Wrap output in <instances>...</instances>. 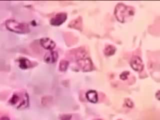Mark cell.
<instances>
[{
	"label": "cell",
	"instance_id": "obj_1",
	"mask_svg": "<svg viewBox=\"0 0 160 120\" xmlns=\"http://www.w3.org/2000/svg\"><path fill=\"white\" fill-rule=\"evenodd\" d=\"M135 9L122 3H118L114 9V16L120 22H125L129 18L133 16Z\"/></svg>",
	"mask_w": 160,
	"mask_h": 120
},
{
	"label": "cell",
	"instance_id": "obj_2",
	"mask_svg": "<svg viewBox=\"0 0 160 120\" xmlns=\"http://www.w3.org/2000/svg\"><path fill=\"white\" fill-rule=\"evenodd\" d=\"M5 24L8 30L18 34H26L30 32L29 26L26 23L19 22L14 19H9L6 21Z\"/></svg>",
	"mask_w": 160,
	"mask_h": 120
},
{
	"label": "cell",
	"instance_id": "obj_3",
	"mask_svg": "<svg viewBox=\"0 0 160 120\" xmlns=\"http://www.w3.org/2000/svg\"><path fill=\"white\" fill-rule=\"evenodd\" d=\"M9 102L12 105H16L18 109L26 108L29 105V97L27 93H24L22 97L21 98L18 94H14L9 101Z\"/></svg>",
	"mask_w": 160,
	"mask_h": 120
},
{
	"label": "cell",
	"instance_id": "obj_4",
	"mask_svg": "<svg viewBox=\"0 0 160 120\" xmlns=\"http://www.w3.org/2000/svg\"><path fill=\"white\" fill-rule=\"evenodd\" d=\"M77 64L79 67L85 72L90 71L92 69L93 65L91 60L88 58H82L77 60Z\"/></svg>",
	"mask_w": 160,
	"mask_h": 120
},
{
	"label": "cell",
	"instance_id": "obj_5",
	"mask_svg": "<svg viewBox=\"0 0 160 120\" xmlns=\"http://www.w3.org/2000/svg\"><path fill=\"white\" fill-rule=\"evenodd\" d=\"M67 19V13L59 12L50 20V24L53 26H59L63 24Z\"/></svg>",
	"mask_w": 160,
	"mask_h": 120
},
{
	"label": "cell",
	"instance_id": "obj_6",
	"mask_svg": "<svg viewBox=\"0 0 160 120\" xmlns=\"http://www.w3.org/2000/svg\"><path fill=\"white\" fill-rule=\"evenodd\" d=\"M131 67L136 71L140 72L143 69L144 65L141 59L137 56H133L130 61Z\"/></svg>",
	"mask_w": 160,
	"mask_h": 120
},
{
	"label": "cell",
	"instance_id": "obj_7",
	"mask_svg": "<svg viewBox=\"0 0 160 120\" xmlns=\"http://www.w3.org/2000/svg\"><path fill=\"white\" fill-rule=\"evenodd\" d=\"M41 46L46 49L52 51L56 47V43L51 39L48 38H42L39 41Z\"/></svg>",
	"mask_w": 160,
	"mask_h": 120
},
{
	"label": "cell",
	"instance_id": "obj_8",
	"mask_svg": "<svg viewBox=\"0 0 160 120\" xmlns=\"http://www.w3.org/2000/svg\"><path fill=\"white\" fill-rule=\"evenodd\" d=\"M58 58V54L56 51H51L47 52L44 56V61L46 63L52 64L57 61Z\"/></svg>",
	"mask_w": 160,
	"mask_h": 120
},
{
	"label": "cell",
	"instance_id": "obj_9",
	"mask_svg": "<svg viewBox=\"0 0 160 120\" xmlns=\"http://www.w3.org/2000/svg\"><path fill=\"white\" fill-rule=\"evenodd\" d=\"M86 97L87 99L92 103H96L98 102V93L94 90H89L86 94Z\"/></svg>",
	"mask_w": 160,
	"mask_h": 120
},
{
	"label": "cell",
	"instance_id": "obj_10",
	"mask_svg": "<svg viewBox=\"0 0 160 120\" xmlns=\"http://www.w3.org/2000/svg\"><path fill=\"white\" fill-rule=\"evenodd\" d=\"M69 27L75 28L76 29L81 30L82 29V19L81 17H78L76 19H74L69 23Z\"/></svg>",
	"mask_w": 160,
	"mask_h": 120
},
{
	"label": "cell",
	"instance_id": "obj_11",
	"mask_svg": "<svg viewBox=\"0 0 160 120\" xmlns=\"http://www.w3.org/2000/svg\"><path fill=\"white\" fill-rule=\"evenodd\" d=\"M19 66L22 69H26L31 66V62L25 58H21L19 59Z\"/></svg>",
	"mask_w": 160,
	"mask_h": 120
},
{
	"label": "cell",
	"instance_id": "obj_12",
	"mask_svg": "<svg viewBox=\"0 0 160 120\" xmlns=\"http://www.w3.org/2000/svg\"><path fill=\"white\" fill-rule=\"evenodd\" d=\"M116 48L112 45H108L104 49V53L106 56H111L116 52Z\"/></svg>",
	"mask_w": 160,
	"mask_h": 120
},
{
	"label": "cell",
	"instance_id": "obj_13",
	"mask_svg": "<svg viewBox=\"0 0 160 120\" xmlns=\"http://www.w3.org/2000/svg\"><path fill=\"white\" fill-rule=\"evenodd\" d=\"M68 66H69V62L66 60L62 59L59 62V71H61L62 72H64L67 70Z\"/></svg>",
	"mask_w": 160,
	"mask_h": 120
},
{
	"label": "cell",
	"instance_id": "obj_14",
	"mask_svg": "<svg viewBox=\"0 0 160 120\" xmlns=\"http://www.w3.org/2000/svg\"><path fill=\"white\" fill-rule=\"evenodd\" d=\"M129 74V71H124V72H122L120 74L119 78H120L122 80L124 81V80L127 79V78H128Z\"/></svg>",
	"mask_w": 160,
	"mask_h": 120
},
{
	"label": "cell",
	"instance_id": "obj_15",
	"mask_svg": "<svg viewBox=\"0 0 160 120\" xmlns=\"http://www.w3.org/2000/svg\"><path fill=\"white\" fill-rule=\"evenodd\" d=\"M125 104L126 105V106H128L129 108H132L133 106V102H132V101L130 99H125Z\"/></svg>",
	"mask_w": 160,
	"mask_h": 120
},
{
	"label": "cell",
	"instance_id": "obj_16",
	"mask_svg": "<svg viewBox=\"0 0 160 120\" xmlns=\"http://www.w3.org/2000/svg\"><path fill=\"white\" fill-rule=\"evenodd\" d=\"M72 116L71 114H65L61 116V120H71Z\"/></svg>",
	"mask_w": 160,
	"mask_h": 120
},
{
	"label": "cell",
	"instance_id": "obj_17",
	"mask_svg": "<svg viewBox=\"0 0 160 120\" xmlns=\"http://www.w3.org/2000/svg\"><path fill=\"white\" fill-rule=\"evenodd\" d=\"M0 120H10L8 116H2L0 118Z\"/></svg>",
	"mask_w": 160,
	"mask_h": 120
},
{
	"label": "cell",
	"instance_id": "obj_18",
	"mask_svg": "<svg viewBox=\"0 0 160 120\" xmlns=\"http://www.w3.org/2000/svg\"><path fill=\"white\" fill-rule=\"evenodd\" d=\"M94 120H102V119H94Z\"/></svg>",
	"mask_w": 160,
	"mask_h": 120
}]
</instances>
